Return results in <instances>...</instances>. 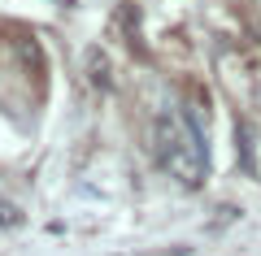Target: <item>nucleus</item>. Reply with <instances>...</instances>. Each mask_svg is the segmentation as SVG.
<instances>
[{"label": "nucleus", "mask_w": 261, "mask_h": 256, "mask_svg": "<svg viewBox=\"0 0 261 256\" xmlns=\"http://www.w3.org/2000/svg\"><path fill=\"white\" fill-rule=\"evenodd\" d=\"M13 56H18L22 74H27L31 82H44V74H48V56H44V48H39L31 35H13Z\"/></svg>", "instance_id": "nucleus-2"}, {"label": "nucleus", "mask_w": 261, "mask_h": 256, "mask_svg": "<svg viewBox=\"0 0 261 256\" xmlns=\"http://www.w3.org/2000/svg\"><path fill=\"white\" fill-rule=\"evenodd\" d=\"M152 156L183 187H200L209 174V152L200 144V130L174 113H157V122H152Z\"/></svg>", "instance_id": "nucleus-1"}, {"label": "nucleus", "mask_w": 261, "mask_h": 256, "mask_svg": "<svg viewBox=\"0 0 261 256\" xmlns=\"http://www.w3.org/2000/svg\"><path fill=\"white\" fill-rule=\"evenodd\" d=\"M87 78H92L96 92H109L113 78H109V56L100 52V48H87Z\"/></svg>", "instance_id": "nucleus-3"}, {"label": "nucleus", "mask_w": 261, "mask_h": 256, "mask_svg": "<svg viewBox=\"0 0 261 256\" xmlns=\"http://www.w3.org/2000/svg\"><path fill=\"white\" fill-rule=\"evenodd\" d=\"M18 221H22L18 204H9V200H0V226H18Z\"/></svg>", "instance_id": "nucleus-4"}]
</instances>
